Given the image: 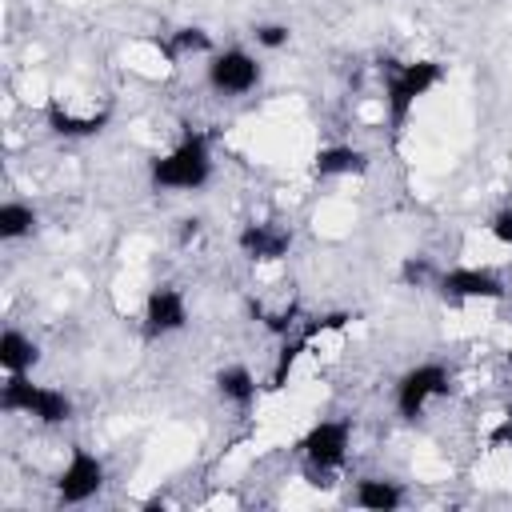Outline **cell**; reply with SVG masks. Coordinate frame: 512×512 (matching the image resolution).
Segmentation results:
<instances>
[{
	"label": "cell",
	"instance_id": "6da1fadb",
	"mask_svg": "<svg viewBox=\"0 0 512 512\" xmlns=\"http://www.w3.org/2000/svg\"><path fill=\"white\" fill-rule=\"evenodd\" d=\"M148 180L156 192H196L212 180V144L204 132H184L164 156L148 164Z\"/></svg>",
	"mask_w": 512,
	"mask_h": 512
},
{
	"label": "cell",
	"instance_id": "7a4b0ae2",
	"mask_svg": "<svg viewBox=\"0 0 512 512\" xmlns=\"http://www.w3.org/2000/svg\"><path fill=\"white\" fill-rule=\"evenodd\" d=\"M444 80L440 60H388L384 64V116L392 132H404L412 108L420 96H428Z\"/></svg>",
	"mask_w": 512,
	"mask_h": 512
},
{
	"label": "cell",
	"instance_id": "3957f363",
	"mask_svg": "<svg viewBox=\"0 0 512 512\" xmlns=\"http://www.w3.org/2000/svg\"><path fill=\"white\" fill-rule=\"evenodd\" d=\"M300 456L304 468L312 476V484H332V472L344 468L348 448H352V424L348 420H316L304 436H300Z\"/></svg>",
	"mask_w": 512,
	"mask_h": 512
},
{
	"label": "cell",
	"instance_id": "277c9868",
	"mask_svg": "<svg viewBox=\"0 0 512 512\" xmlns=\"http://www.w3.org/2000/svg\"><path fill=\"white\" fill-rule=\"evenodd\" d=\"M0 408L4 412H24L40 424H68L72 420V396L48 384H36L32 376H4L0 388Z\"/></svg>",
	"mask_w": 512,
	"mask_h": 512
},
{
	"label": "cell",
	"instance_id": "5b68a950",
	"mask_svg": "<svg viewBox=\"0 0 512 512\" xmlns=\"http://www.w3.org/2000/svg\"><path fill=\"white\" fill-rule=\"evenodd\" d=\"M452 392V372L444 364H416L396 380V412L404 420L424 416V408Z\"/></svg>",
	"mask_w": 512,
	"mask_h": 512
},
{
	"label": "cell",
	"instance_id": "8992f818",
	"mask_svg": "<svg viewBox=\"0 0 512 512\" xmlns=\"http://www.w3.org/2000/svg\"><path fill=\"white\" fill-rule=\"evenodd\" d=\"M100 488H104V460L92 456L88 448L72 444L68 464L56 476V500L60 504H88L92 496H100Z\"/></svg>",
	"mask_w": 512,
	"mask_h": 512
},
{
	"label": "cell",
	"instance_id": "52a82bcc",
	"mask_svg": "<svg viewBox=\"0 0 512 512\" xmlns=\"http://www.w3.org/2000/svg\"><path fill=\"white\" fill-rule=\"evenodd\" d=\"M208 84L220 96H244L260 84V64L244 48H220L208 56Z\"/></svg>",
	"mask_w": 512,
	"mask_h": 512
},
{
	"label": "cell",
	"instance_id": "ba28073f",
	"mask_svg": "<svg viewBox=\"0 0 512 512\" xmlns=\"http://www.w3.org/2000/svg\"><path fill=\"white\" fill-rule=\"evenodd\" d=\"M436 288L444 300L452 304H468V300H504V280L492 268H476V264H460L436 276Z\"/></svg>",
	"mask_w": 512,
	"mask_h": 512
},
{
	"label": "cell",
	"instance_id": "9c48e42d",
	"mask_svg": "<svg viewBox=\"0 0 512 512\" xmlns=\"http://www.w3.org/2000/svg\"><path fill=\"white\" fill-rule=\"evenodd\" d=\"M188 324V300L180 288L172 284H160L148 292L144 300V312H140V328H144V340H164L172 332H180Z\"/></svg>",
	"mask_w": 512,
	"mask_h": 512
},
{
	"label": "cell",
	"instance_id": "30bf717a",
	"mask_svg": "<svg viewBox=\"0 0 512 512\" xmlns=\"http://www.w3.org/2000/svg\"><path fill=\"white\" fill-rule=\"evenodd\" d=\"M240 252L256 264H272V260H284L288 248H292V232L280 228V224H244L240 236H236Z\"/></svg>",
	"mask_w": 512,
	"mask_h": 512
},
{
	"label": "cell",
	"instance_id": "8fae6325",
	"mask_svg": "<svg viewBox=\"0 0 512 512\" xmlns=\"http://www.w3.org/2000/svg\"><path fill=\"white\" fill-rule=\"evenodd\" d=\"M44 116H48V128H52L56 136L80 140V136H96V132L108 124L112 112H108V108H100V112H76V108H68V104L56 96V100H48Z\"/></svg>",
	"mask_w": 512,
	"mask_h": 512
},
{
	"label": "cell",
	"instance_id": "7c38bea8",
	"mask_svg": "<svg viewBox=\"0 0 512 512\" xmlns=\"http://www.w3.org/2000/svg\"><path fill=\"white\" fill-rule=\"evenodd\" d=\"M312 172L320 180H340V176H364L368 172V156L352 144H324L312 160Z\"/></svg>",
	"mask_w": 512,
	"mask_h": 512
},
{
	"label": "cell",
	"instance_id": "4fadbf2b",
	"mask_svg": "<svg viewBox=\"0 0 512 512\" xmlns=\"http://www.w3.org/2000/svg\"><path fill=\"white\" fill-rule=\"evenodd\" d=\"M216 392H220L232 408L248 412V408L256 404V396H260V384H256V376H252L248 364H228V368L216 372Z\"/></svg>",
	"mask_w": 512,
	"mask_h": 512
},
{
	"label": "cell",
	"instance_id": "5bb4252c",
	"mask_svg": "<svg viewBox=\"0 0 512 512\" xmlns=\"http://www.w3.org/2000/svg\"><path fill=\"white\" fill-rule=\"evenodd\" d=\"M36 360H40L36 340H28L20 328H4V336H0V368H4V376H28L36 368Z\"/></svg>",
	"mask_w": 512,
	"mask_h": 512
},
{
	"label": "cell",
	"instance_id": "9a60e30c",
	"mask_svg": "<svg viewBox=\"0 0 512 512\" xmlns=\"http://www.w3.org/2000/svg\"><path fill=\"white\" fill-rule=\"evenodd\" d=\"M352 500L368 512H396L404 504V488L396 480H384V476H364L352 488Z\"/></svg>",
	"mask_w": 512,
	"mask_h": 512
},
{
	"label": "cell",
	"instance_id": "2e32d148",
	"mask_svg": "<svg viewBox=\"0 0 512 512\" xmlns=\"http://www.w3.org/2000/svg\"><path fill=\"white\" fill-rule=\"evenodd\" d=\"M160 48L168 52V60H184V56H212L216 48H212V36L204 32V28H196V24H184V28H176V32H168L164 40H160Z\"/></svg>",
	"mask_w": 512,
	"mask_h": 512
},
{
	"label": "cell",
	"instance_id": "e0dca14e",
	"mask_svg": "<svg viewBox=\"0 0 512 512\" xmlns=\"http://www.w3.org/2000/svg\"><path fill=\"white\" fill-rule=\"evenodd\" d=\"M32 232H36V208H28L20 200L0 204V240H24Z\"/></svg>",
	"mask_w": 512,
	"mask_h": 512
},
{
	"label": "cell",
	"instance_id": "ac0fdd59",
	"mask_svg": "<svg viewBox=\"0 0 512 512\" xmlns=\"http://www.w3.org/2000/svg\"><path fill=\"white\" fill-rule=\"evenodd\" d=\"M400 276H404V284H416V288H424V284H436V268L428 264V256H408L404 260V268H400Z\"/></svg>",
	"mask_w": 512,
	"mask_h": 512
},
{
	"label": "cell",
	"instance_id": "d6986e66",
	"mask_svg": "<svg viewBox=\"0 0 512 512\" xmlns=\"http://www.w3.org/2000/svg\"><path fill=\"white\" fill-rule=\"evenodd\" d=\"M252 40H256L260 48H268V52H280V48L292 40V32H288V24H256V28H252Z\"/></svg>",
	"mask_w": 512,
	"mask_h": 512
},
{
	"label": "cell",
	"instance_id": "ffe728a7",
	"mask_svg": "<svg viewBox=\"0 0 512 512\" xmlns=\"http://www.w3.org/2000/svg\"><path fill=\"white\" fill-rule=\"evenodd\" d=\"M488 232H492V240H500L504 248H512V204L500 208V212L488 220Z\"/></svg>",
	"mask_w": 512,
	"mask_h": 512
},
{
	"label": "cell",
	"instance_id": "44dd1931",
	"mask_svg": "<svg viewBox=\"0 0 512 512\" xmlns=\"http://www.w3.org/2000/svg\"><path fill=\"white\" fill-rule=\"evenodd\" d=\"M508 364H512V348H508Z\"/></svg>",
	"mask_w": 512,
	"mask_h": 512
}]
</instances>
